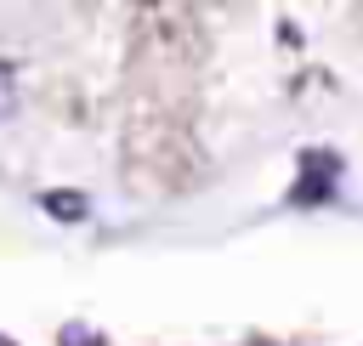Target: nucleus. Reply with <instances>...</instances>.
<instances>
[{
    "mask_svg": "<svg viewBox=\"0 0 363 346\" xmlns=\"http://www.w3.org/2000/svg\"><path fill=\"white\" fill-rule=\"evenodd\" d=\"M40 204H45V216H57V221H85V193H62V187H51V193H40Z\"/></svg>",
    "mask_w": 363,
    "mask_h": 346,
    "instance_id": "1",
    "label": "nucleus"
},
{
    "mask_svg": "<svg viewBox=\"0 0 363 346\" xmlns=\"http://www.w3.org/2000/svg\"><path fill=\"white\" fill-rule=\"evenodd\" d=\"M17 113V68L0 57V119H11Z\"/></svg>",
    "mask_w": 363,
    "mask_h": 346,
    "instance_id": "2",
    "label": "nucleus"
},
{
    "mask_svg": "<svg viewBox=\"0 0 363 346\" xmlns=\"http://www.w3.org/2000/svg\"><path fill=\"white\" fill-rule=\"evenodd\" d=\"M62 346H96L91 329H62Z\"/></svg>",
    "mask_w": 363,
    "mask_h": 346,
    "instance_id": "3",
    "label": "nucleus"
},
{
    "mask_svg": "<svg viewBox=\"0 0 363 346\" xmlns=\"http://www.w3.org/2000/svg\"><path fill=\"white\" fill-rule=\"evenodd\" d=\"M0 346H11V340H6V335H0Z\"/></svg>",
    "mask_w": 363,
    "mask_h": 346,
    "instance_id": "4",
    "label": "nucleus"
}]
</instances>
